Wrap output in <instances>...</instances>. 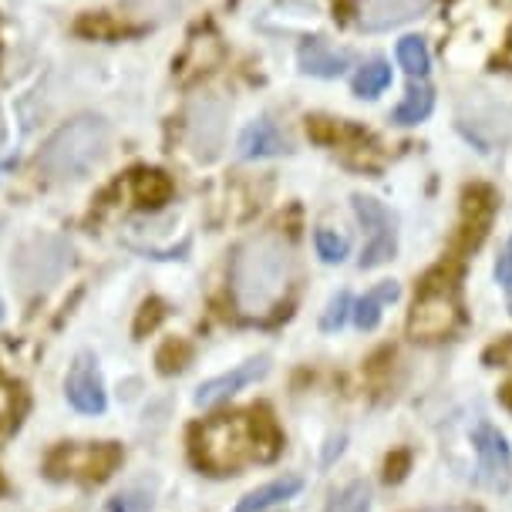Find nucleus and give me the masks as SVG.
Listing matches in <instances>:
<instances>
[{
  "mask_svg": "<svg viewBox=\"0 0 512 512\" xmlns=\"http://www.w3.org/2000/svg\"><path fill=\"white\" fill-rule=\"evenodd\" d=\"M294 283V250L277 230L250 236L233 256L230 287L233 304L246 317H263L287 297Z\"/></svg>",
  "mask_w": 512,
  "mask_h": 512,
  "instance_id": "obj_1",
  "label": "nucleus"
},
{
  "mask_svg": "<svg viewBox=\"0 0 512 512\" xmlns=\"http://www.w3.org/2000/svg\"><path fill=\"white\" fill-rule=\"evenodd\" d=\"M112 145V128L98 115H81L64 122L38 152V172L54 182L81 179L95 166H102Z\"/></svg>",
  "mask_w": 512,
  "mask_h": 512,
  "instance_id": "obj_2",
  "label": "nucleus"
},
{
  "mask_svg": "<svg viewBox=\"0 0 512 512\" xmlns=\"http://www.w3.org/2000/svg\"><path fill=\"white\" fill-rule=\"evenodd\" d=\"M71 263H75V246L58 233H41L17 246L11 277L24 297H38L71 270Z\"/></svg>",
  "mask_w": 512,
  "mask_h": 512,
  "instance_id": "obj_3",
  "label": "nucleus"
},
{
  "mask_svg": "<svg viewBox=\"0 0 512 512\" xmlns=\"http://www.w3.org/2000/svg\"><path fill=\"white\" fill-rule=\"evenodd\" d=\"M253 452V428L246 418H216L199 432V462L213 472L236 469Z\"/></svg>",
  "mask_w": 512,
  "mask_h": 512,
  "instance_id": "obj_4",
  "label": "nucleus"
},
{
  "mask_svg": "<svg viewBox=\"0 0 512 512\" xmlns=\"http://www.w3.org/2000/svg\"><path fill=\"white\" fill-rule=\"evenodd\" d=\"M459 327V300H455L452 283H435L432 277H425L422 294H418L415 307L408 317V334L415 341H438L448 337Z\"/></svg>",
  "mask_w": 512,
  "mask_h": 512,
  "instance_id": "obj_5",
  "label": "nucleus"
},
{
  "mask_svg": "<svg viewBox=\"0 0 512 512\" xmlns=\"http://www.w3.org/2000/svg\"><path fill=\"white\" fill-rule=\"evenodd\" d=\"M122 465V445L95 442V445H58L48 455L51 475H71V479L102 482Z\"/></svg>",
  "mask_w": 512,
  "mask_h": 512,
  "instance_id": "obj_6",
  "label": "nucleus"
},
{
  "mask_svg": "<svg viewBox=\"0 0 512 512\" xmlns=\"http://www.w3.org/2000/svg\"><path fill=\"white\" fill-rule=\"evenodd\" d=\"M354 213H358V223L364 226V233H368V243H364L358 267L374 270V267H384L388 260H395V250H398L395 216L371 196H354Z\"/></svg>",
  "mask_w": 512,
  "mask_h": 512,
  "instance_id": "obj_7",
  "label": "nucleus"
},
{
  "mask_svg": "<svg viewBox=\"0 0 512 512\" xmlns=\"http://www.w3.org/2000/svg\"><path fill=\"white\" fill-rule=\"evenodd\" d=\"M226 115H230V108H226V102H219V98L206 95L199 102H192L186 132H189V149L199 162H213L219 149H223Z\"/></svg>",
  "mask_w": 512,
  "mask_h": 512,
  "instance_id": "obj_8",
  "label": "nucleus"
},
{
  "mask_svg": "<svg viewBox=\"0 0 512 512\" xmlns=\"http://www.w3.org/2000/svg\"><path fill=\"white\" fill-rule=\"evenodd\" d=\"M475 455H479V482L489 489H509L512 482V448L506 442V435L499 428H492L489 422L475 425L472 432Z\"/></svg>",
  "mask_w": 512,
  "mask_h": 512,
  "instance_id": "obj_9",
  "label": "nucleus"
},
{
  "mask_svg": "<svg viewBox=\"0 0 512 512\" xmlns=\"http://www.w3.org/2000/svg\"><path fill=\"white\" fill-rule=\"evenodd\" d=\"M64 398H68V405L81 411V415H102L108 408L105 381H102V371H98L95 354H78L75 358L68 378H64Z\"/></svg>",
  "mask_w": 512,
  "mask_h": 512,
  "instance_id": "obj_10",
  "label": "nucleus"
},
{
  "mask_svg": "<svg viewBox=\"0 0 512 512\" xmlns=\"http://www.w3.org/2000/svg\"><path fill=\"white\" fill-rule=\"evenodd\" d=\"M267 371H270V361H267V358H253V361L240 364V368H233V371L219 374V378L203 381V384H199V388H196V398H192V401H196L199 408H213V405H219V401L233 398L236 391H243L246 384L260 381Z\"/></svg>",
  "mask_w": 512,
  "mask_h": 512,
  "instance_id": "obj_11",
  "label": "nucleus"
},
{
  "mask_svg": "<svg viewBox=\"0 0 512 512\" xmlns=\"http://www.w3.org/2000/svg\"><path fill=\"white\" fill-rule=\"evenodd\" d=\"M496 192L489 186H469L462 196V246L465 250H475L482 240H486L492 216H496Z\"/></svg>",
  "mask_w": 512,
  "mask_h": 512,
  "instance_id": "obj_12",
  "label": "nucleus"
},
{
  "mask_svg": "<svg viewBox=\"0 0 512 512\" xmlns=\"http://www.w3.org/2000/svg\"><path fill=\"white\" fill-rule=\"evenodd\" d=\"M428 7H432V0H361L358 21L364 31L378 34V31H391V27L415 21Z\"/></svg>",
  "mask_w": 512,
  "mask_h": 512,
  "instance_id": "obj_13",
  "label": "nucleus"
},
{
  "mask_svg": "<svg viewBox=\"0 0 512 512\" xmlns=\"http://www.w3.org/2000/svg\"><path fill=\"white\" fill-rule=\"evenodd\" d=\"M297 64L304 75L314 78H337L351 68V51H341L334 44H327L324 38H310L300 44L297 51Z\"/></svg>",
  "mask_w": 512,
  "mask_h": 512,
  "instance_id": "obj_14",
  "label": "nucleus"
},
{
  "mask_svg": "<svg viewBox=\"0 0 512 512\" xmlns=\"http://www.w3.org/2000/svg\"><path fill=\"white\" fill-rule=\"evenodd\" d=\"M290 152V139L280 132L273 118H253L240 135V155L243 159H270V155Z\"/></svg>",
  "mask_w": 512,
  "mask_h": 512,
  "instance_id": "obj_15",
  "label": "nucleus"
},
{
  "mask_svg": "<svg viewBox=\"0 0 512 512\" xmlns=\"http://www.w3.org/2000/svg\"><path fill=\"white\" fill-rule=\"evenodd\" d=\"M132 196L142 209H162L176 196V182L162 169H139L132 172Z\"/></svg>",
  "mask_w": 512,
  "mask_h": 512,
  "instance_id": "obj_16",
  "label": "nucleus"
},
{
  "mask_svg": "<svg viewBox=\"0 0 512 512\" xmlns=\"http://www.w3.org/2000/svg\"><path fill=\"white\" fill-rule=\"evenodd\" d=\"M71 31L85 41H118V38H125V34H135L139 27L125 24L122 17H115L108 11H85V14L75 17Z\"/></svg>",
  "mask_w": 512,
  "mask_h": 512,
  "instance_id": "obj_17",
  "label": "nucleus"
},
{
  "mask_svg": "<svg viewBox=\"0 0 512 512\" xmlns=\"http://www.w3.org/2000/svg\"><path fill=\"white\" fill-rule=\"evenodd\" d=\"M300 489H304V479H300V475H283V479L267 482L263 489L250 492V496L236 506V512H267L273 506H283L287 499H294Z\"/></svg>",
  "mask_w": 512,
  "mask_h": 512,
  "instance_id": "obj_18",
  "label": "nucleus"
},
{
  "mask_svg": "<svg viewBox=\"0 0 512 512\" xmlns=\"http://www.w3.org/2000/svg\"><path fill=\"white\" fill-rule=\"evenodd\" d=\"M401 297V287L395 280L381 283V287H374L371 294H364L358 304H354V324L361 327V331H374V327L381 324V314L388 304H395Z\"/></svg>",
  "mask_w": 512,
  "mask_h": 512,
  "instance_id": "obj_19",
  "label": "nucleus"
},
{
  "mask_svg": "<svg viewBox=\"0 0 512 512\" xmlns=\"http://www.w3.org/2000/svg\"><path fill=\"white\" fill-rule=\"evenodd\" d=\"M432 108H435V91L428 88V85H411L408 95H405V102H401L395 108V115H391V122L418 125V122H425V118L432 115Z\"/></svg>",
  "mask_w": 512,
  "mask_h": 512,
  "instance_id": "obj_20",
  "label": "nucleus"
},
{
  "mask_svg": "<svg viewBox=\"0 0 512 512\" xmlns=\"http://www.w3.org/2000/svg\"><path fill=\"white\" fill-rule=\"evenodd\" d=\"M388 85H391V64L381 58L368 61L364 68H358V75L351 78V88L358 98H378Z\"/></svg>",
  "mask_w": 512,
  "mask_h": 512,
  "instance_id": "obj_21",
  "label": "nucleus"
},
{
  "mask_svg": "<svg viewBox=\"0 0 512 512\" xmlns=\"http://www.w3.org/2000/svg\"><path fill=\"white\" fill-rule=\"evenodd\" d=\"M327 512H371V486L364 479L347 482L344 489H337L331 496Z\"/></svg>",
  "mask_w": 512,
  "mask_h": 512,
  "instance_id": "obj_22",
  "label": "nucleus"
},
{
  "mask_svg": "<svg viewBox=\"0 0 512 512\" xmlns=\"http://www.w3.org/2000/svg\"><path fill=\"white\" fill-rule=\"evenodd\" d=\"M395 54H398V64L411 78H425L428 68H432V54H428V44L422 38H401Z\"/></svg>",
  "mask_w": 512,
  "mask_h": 512,
  "instance_id": "obj_23",
  "label": "nucleus"
},
{
  "mask_svg": "<svg viewBox=\"0 0 512 512\" xmlns=\"http://www.w3.org/2000/svg\"><path fill=\"white\" fill-rule=\"evenodd\" d=\"M314 246H317V256L324 263H344L347 253H351V243H347V236L334 233V230H317L314 233Z\"/></svg>",
  "mask_w": 512,
  "mask_h": 512,
  "instance_id": "obj_24",
  "label": "nucleus"
},
{
  "mask_svg": "<svg viewBox=\"0 0 512 512\" xmlns=\"http://www.w3.org/2000/svg\"><path fill=\"white\" fill-rule=\"evenodd\" d=\"M354 314V297L347 294V290H341L331 304H327V310H324V317H320V331L324 334H334V331H341L344 327V320Z\"/></svg>",
  "mask_w": 512,
  "mask_h": 512,
  "instance_id": "obj_25",
  "label": "nucleus"
},
{
  "mask_svg": "<svg viewBox=\"0 0 512 512\" xmlns=\"http://www.w3.org/2000/svg\"><path fill=\"white\" fill-rule=\"evenodd\" d=\"M155 361H159V371L162 374H172V371H182L189 361V344L179 341V337H172L159 347V354H155Z\"/></svg>",
  "mask_w": 512,
  "mask_h": 512,
  "instance_id": "obj_26",
  "label": "nucleus"
},
{
  "mask_svg": "<svg viewBox=\"0 0 512 512\" xmlns=\"http://www.w3.org/2000/svg\"><path fill=\"white\" fill-rule=\"evenodd\" d=\"M166 320V304H162L159 297H149L145 304L139 307V317H135V337H145L152 334L155 327Z\"/></svg>",
  "mask_w": 512,
  "mask_h": 512,
  "instance_id": "obj_27",
  "label": "nucleus"
},
{
  "mask_svg": "<svg viewBox=\"0 0 512 512\" xmlns=\"http://www.w3.org/2000/svg\"><path fill=\"white\" fill-rule=\"evenodd\" d=\"M496 280L502 283V287H512V240L506 243V250H502L499 263H496Z\"/></svg>",
  "mask_w": 512,
  "mask_h": 512,
  "instance_id": "obj_28",
  "label": "nucleus"
},
{
  "mask_svg": "<svg viewBox=\"0 0 512 512\" xmlns=\"http://www.w3.org/2000/svg\"><path fill=\"white\" fill-rule=\"evenodd\" d=\"M408 462H411V455H408V452H395V455H388V482H401V479H405Z\"/></svg>",
  "mask_w": 512,
  "mask_h": 512,
  "instance_id": "obj_29",
  "label": "nucleus"
},
{
  "mask_svg": "<svg viewBox=\"0 0 512 512\" xmlns=\"http://www.w3.org/2000/svg\"><path fill=\"white\" fill-rule=\"evenodd\" d=\"M502 405L512 411V384H506V388H502Z\"/></svg>",
  "mask_w": 512,
  "mask_h": 512,
  "instance_id": "obj_30",
  "label": "nucleus"
},
{
  "mask_svg": "<svg viewBox=\"0 0 512 512\" xmlns=\"http://www.w3.org/2000/svg\"><path fill=\"white\" fill-rule=\"evenodd\" d=\"M435 512H479V509H469V506H452V509H435Z\"/></svg>",
  "mask_w": 512,
  "mask_h": 512,
  "instance_id": "obj_31",
  "label": "nucleus"
},
{
  "mask_svg": "<svg viewBox=\"0 0 512 512\" xmlns=\"http://www.w3.org/2000/svg\"><path fill=\"white\" fill-rule=\"evenodd\" d=\"M4 314H7V310H4V300H0V320H4Z\"/></svg>",
  "mask_w": 512,
  "mask_h": 512,
  "instance_id": "obj_32",
  "label": "nucleus"
},
{
  "mask_svg": "<svg viewBox=\"0 0 512 512\" xmlns=\"http://www.w3.org/2000/svg\"><path fill=\"white\" fill-rule=\"evenodd\" d=\"M506 294H509V310H512V287L506 290Z\"/></svg>",
  "mask_w": 512,
  "mask_h": 512,
  "instance_id": "obj_33",
  "label": "nucleus"
}]
</instances>
